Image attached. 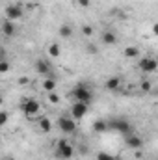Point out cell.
<instances>
[{
	"label": "cell",
	"instance_id": "1",
	"mask_svg": "<svg viewBox=\"0 0 158 160\" xmlns=\"http://www.w3.org/2000/svg\"><path fill=\"white\" fill-rule=\"evenodd\" d=\"M54 155L58 160H71L75 157V145L67 138H60L54 145Z\"/></svg>",
	"mask_w": 158,
	"mask_h": 160
},
{
	"label": "cell",
	"instance_id": "2",
	"mask_svg": "<svg viewBox=\"0 0 158 160\" xmlns=\"http://www.w3.org/2000/svg\"><path fill=\"white\" fill-rule=\"evenodd\" d=\"M21 110L28 119H36L41 116V102L34 97H24L21 101Z\"/></svg>",
	"mask_w": 158,
	"mask_h": 160
},
{
	"label": "cell",
	"instance_id": "3",
	"mask_svg": "<svg viewBox=\"0 0 158 160\" xmlns=\"http://www.w3.org/2000/svg\"><path fill=\"white\" fill-rule=\"evenodd\" d=\"M73 99H75V102H91V99H93V91H91V88L87 86V84H84V82H80L78 86H75L73 89H71V93H69Z\"/></svg>",
	"mask_w": 158,
	"mask_h": 160
},
{
	"label": "cell",
	"instance_id": "4",
	"mask_svg": "<svg viewBox=\"0 0 158 160\" xmlns=\"http://www.w3.org/2000/svg\"><path fill=\"white\" fill-rule=\"evenodd\" d=\"M56 125H58V128H60L63 134H67V136H71V134L77 132V121L73 119V118H69V116H60L58 121H56Z\"/></svg>",
	"mask_w": 158,
	"mask_h": 160
},
{
	"label": "cell",
	"instance_id": "5",
	"mask_svg": "<svg viewBox=\"0 0 158 160\" xmlns=\"http://www.w3.org/2000/svg\"><path fill=\"white\" fill-rule=\"evenodd\" d=\"M4 15H6V19L7 21H19V19H22V15H24V9L21 8V4H7L6 8H4Z\"/></svg>",
	"mask_w": 158,
	"mask_h": 160
},
{
	"label": "cell",
	"instance_id": "6",
	"mask_svg": "<svg viewBox=\"0 0 158 160\" xmlns=\"http://www.w3.org/2000/svg\"><path fill=\"white\" fill-rule=\"evenodd\" d=\"M138 69L141 71V73H155L158 69V62L156 58H153V56H143L140 62H138Z\"/></svg>",
	"mask_w": 158,
	"mask_h": 160
},
{
	"label": "cell",
	"instance_id": "7",
	"mask_svg": "<svg viewBox=\"0 0 158 160\" xmlns=\"http://www.w3.org/2000/svg\"><path fill=\"white\" fill-rule=\"evenodd\" d=\"M87 112H89V104L87 102H73V106H71V118L75 121L84 119L87 116Z\"/></svg>",
	"mask_w": 158,
	"mask_h": 160
},
{
	"label": "cell",
	"instance_id": "8",
	"mask_svg": "<svg viewBox=\"0 0 158 160\" xmlns=\"http://www.w3.org/2000/svg\"><path fill=\"white\" fill-rule=\"evenodd\" d=\"M108 128H114V130H117L119 134H125V136L132 132V127H130V123H128L126 119H121V118L110 121V123H108Z\"/></svg>",
	"mask_w": 158,
	"mask_h": 160
},
{
	"label": "cell",
	"instance_id": "9",
	"mask_svg": "<svg viewBox=\"0 0 158 160\" xmlns=\"http://www.w3.org/2000/svg\"><path fill=\"white\" fill-rule=\"evenodd\" d=\"M34 69H36V73L39 77H48L50 75V63L47 60H43V58H37L34 62Z\"/></svg>",
	"mask_w": 158,
	"mask_h": 160
},
{
	"label": "cell",
	"instance_id": "10",
	"mask_svg": "<svg viewBox=\"0 0 158 160\" xmlns=\"http://www.w3.org/2000/svg\"><path fill=\"white\" fill-rule=\"evenodd\" d=\"M36 125H37L39 132H43V134H48V132L52 130V121H50L48 116H39V118H36Z\"/></svg>",
	"mask_w": 158,
	"mask_h": 160
},
{
	"label": "cell",
	"instance_id": "11",
	"mask_svg": "<svg viewBox=\"0 0 158 160\" xmlns=\"http://www.w3.org/2000/svg\"><path fill=\"white\" fill-rule=\"evenodd\" d=\"M125 143H126V147H130V149H141L143 147V140L138 136V134H126V140H125Z\"/></svg>",
	"mask_w": 158,
	"mask_h": 160
},
{
	"label": "cell",
	"instance_id": "12",
	"mask_svg": "<svg viewBox=\"0 0 158 160\" xmlns=\"http://www.w3.org/2000/svg\"><path fill=\"white\" fill-rule=\"evenodd\" d=\"M0 30H2V36H6V38H13V36L17 34V26H15V22H13V21H7V19L2 22Z\"/></svg>",
	"mask_w": 158,
	"mask_h": 160
},
{
	"label": "cell",
	"instance_id": "13",
	"mask_svg": "<svg viewBox=\"0 0 158 160\" xmlns=\"http://www.w3.org/2000/svg\"><path fill=\"white\" fill-rule=\"evenodd\" d=\"M41 88L45 93H50V91H56L58 89V80L54 77H45V80L41 82Z\"/></svg>",
	"mask_w": 158,
	"mask_h": 160
},
{
	"label": "cell",
	"instance_id": "14",
	"mask_svg": "<svg viewBox=\"0 0 158 160\" xmlns=\"http://www.w3.org/2000/svg\"><path fill=\"white\" fill-rule=\"evenodd\" d=\"M58 36H60L62 39H71V38L75 36V30H73V26H71L69 22H63V24L60 26V30H58Z\"/></svg>",
	"mask_w": 158,
	"mask_h": 160
},
{
	"label": "cell",
	"instance_id": "15",
	"mask_svg": "<svg viewBox=\"0 0 158 160\" xmlns=\"http://www.w3.org/2000/svg\"><path fill=\"white\" fill-rule=\"evenodd\" d=\"M121 84H123V80L119 78V77H108L106 82H104V86H106L108 91H119Z\"/></svg>",
	"mask_w": 158,
	"mask_h": 160
},
{
	"label": "cell",
	"instance_id": "16",
	"mask_svg": "<svg viewBox=\"0 0 158 160\" xmlns=\"http://www.w3.org/2000/svg\"><path fill=\"white\" fill-rule=\"evenodd\" d=\"M47 54H48L50 58H60V54H62L60 43H58V41H50V43L47 45Z\"/></svg>",
	"mask_w": 158,
	"mask_h": 160
},
{
	"label": "cell",
	"instance_id": "17",
	"mask_svg": "<svg viewBox=\"0 0 158 160\" xmlns=\"http://www.w3.org/2000/svg\"><path fill=\"white\" fill-rule=\"evenodd\" d=\"M101 41H102L104 45L112 47V45H116V43H117V34H116V32H112V30H106V32H102Z\"/></svg>",
	"mask_w": 158,
	"mask_h": 160
},
{
	"label": "cell",
	"instance_id": "18",
	"mask_svg": "<svg viewBox=\"0 0 158 160\" xmlns=\"http://www.w3.org/2000/svg\"><path fill=\"white\" fill-rule=\"evenodd\" d=\"M123 56H125L126 60L138 58V56H140V48H138L136 45H128V47H125V50H123Z\"/></svg>",
	"mask_w": 158,
	"mask_h": 160
},
{
	"label": "cell",
	"instance_id": "19",
	"mask_svg": "<svg viewBox=\"0 0 158 160\" xmlns=\"http://www.w3.org/2000/svg\"><path fill=\"white\" fill-rule=\"evenodd\" d=\"M93 130L99 132V134H102V132L108 130V123H106L104 119H97L95 123H93Z\"/></svg>",
	"mask_w": 158,
	"mask_h": 160
},
{
	"label": "cell",
	"instance_id": "20",
	"mask_svg": "<svg viewBox=\"0 0 158 160\" xmlns=\"http://www.w3.org/2000/svg\"><path fill=\"white\" fill-rule=\"evenodd\" d=\"M140 89H141L143 93H151V91H153V82H151V80H141V82H140Z\"/></svg>",
	"mask_w": 158,
	"mask_h": 160
},
{
	"label": "cell",
	"instance_id": "21",
	"mask_svg": "<svg viewBox=\"0 0 158 160\" xmlns=\"http://www.w3.org/2000/svg\"><path fill=\"white\" fill-rule=\"evenodd\" d=\"M47 99H48L50 104H60V101H62V97L58 95V91H50V93H47Z\"/></svg>",
	"mask_w": 158,
	"mask_h": 160
},
{
	"label": "cell",
	"instance_id": "22",
	"mask_svg": "<svg viewBox=\"0 0 158 160\" xmlns=\"http://www.w3.org/2000/svg\"><path fill=\"white\" fill-rule=\"evenodd\" d=\"M11 71V63L6 60V58H2L0 60V75H6V73H9Z\"/></svg>",
	"mask_w": 158,
	"mask_h": 160
},
{
	"label": "cell",
	"instance_id": "23",
	"mask_svg": "<svg viewBox=\"0 0 158 160\" xmlns=\"http://www.w3.org/2000/svg\"><path fill=\"white\" fill-rule=\"evenodd\" d=\"M75 6L80 9H87V8H91V0H75Z\"/></svg>",
	"mask_w": 158,
	"mask_h": 160
},
{
	"label": "cell",
	"instance_id": "24",
	"mask_svg": "<svg viewBox=\"0 0 158 160\" xmlns=\"http://www.w3.org/2000/svg\"><path fill=\"white\" fill-rule=\"evenodd\" d=\"M7 121H9V114H7L6 110H0V128H2V127H6V125H7Z\"/></svg>",
	"mask_w": 158,
	"mask_h": 160
},
{
	"label": "cell",
	"instance_id": "25",
	"mask_svg": "<svg viewBox=\"0 0 158 160\" xmlns=\"http://www.w3.org/2000/svg\"><path fill=\"white\" fill-rule=\"evenodd\" d=\"M93 32H95V30H93V26H89V24H84V26H82V36L91 38V36H93Z\"/></svg>",
	"mask_w": 158,
	"mask_h": 160
},
{
	"label": "cell",
	"instance_id": "26",
	"mask_svg": "<svg viewBox=\"0 0 158 160\" xmlns=\"http://www.w3.org/2000/svg\"><path fill=\"white\" fill-rule=\"evenodd\" d=\"M86 52H87V54H99V47H97L95 43H87V45H86Z\"/></svg>",
	"mask_w": 158,
	"mask_h": 160
},
{
	"label": "cell",
	"instance_id": "27",
	"mask_svg": "<svg viewBox=\"0 0 158 160\" xmlns=\"http://www.w3.org/2000/svg\"><path fill=\"white\" fill-rule=\"evenodd\" d=\"M95 160H116L112 155H108V153H104V151H101L99 155H97V158Z\"/></svg>",
	"mask_w": 158,
	"mask_h": 160
},
{
	"label": "cell",
	"instance_id": "28",
	"mask_svg": "<svg viewBox=\"0 0 158 160\" xmlns=\"http://www.w3.org/2000/svg\"><path fill=\"white\" fill-rule=\"evenodd\" d=\"M17 84H19V86H28V84H30V78H28V77H21V78L17 80Z\"/></svg>",
	"mask_w": 158,
	"mask_h": 160
},
{
	"label": "cell",
	"instance_id": "29",
	"mask_svg": "<svg viewBox=\"0 0 158 160\" xmlns=\"http://www.w3.org/2000/svg\"><path fill=\"white\" fill-rule=\"evenodd\" d=\"M2 58H6V50H4V47H0V60Z\"/></svg>",
	"mask_w": 158,
	"mask_h": 160
},
{
	"label": "cell",
	"instance_id": "30",
	"mask_svg": "<svg viewBox=\"0 0 158 160\" xmlns=\"http://www.w3.org/2000/svg\"><path fill=\"white\" fill-rule=\"evenodd\" d=\"M4 104V97H2V93H0V106Z\"/></svg>",
	"mask_w": 158,
	"mask_h": 160
},
{
	"label": "cell",
	"instance_id": "31",
	"mask_svg": "<svg viewBox=\"0 0 158 160\" xmlns=\"http://www.w3.org/2000/svg\"><path fill=\"white\" fill-rule=\"evenodd\" d=\"M4 160H17V158H13V157H6Z\"/></svg>",
	"mask_w": 158,
	"mask_h": 160
},
{
	"label": "cell",
	"instance_id": "32",
	"mask_svg": "<svg viewBox=\"0 0 158 160\" xmlns=\"http://www.w3.org/2000/svg\"><path fill=\"white\" fill-rule=\"evenodd\" d=\"M0 142H2V136H0Z\"/></svg>",
	"mask_w": 158,
	"mask_h": 160
}]
</instances>
